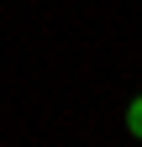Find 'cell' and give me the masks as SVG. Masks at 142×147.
Returning a JSON list of instances; mask_svg holds the SVG:
<instances>
[{
  "mask_svg": "<svg viewBox=\"0 0 142 147\" xmlns=\"http://www.w3.org/2000/svg\"><path fill=\"white\" fill-rule=\"evenodd\" d=\"M126 131L142 142V95H132V105H126Z\"/></svg>",
  "mask_w": 142,
  "mask_h": 147,
  "instance_id": "obj_1",
  "label": "cell"
}]
</instances>
